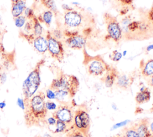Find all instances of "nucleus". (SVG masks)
Returning a JSON list of instances; mask_svg holds the SVG:
<instances>
[{"instance_id": "nucleus-1", "label": "nucleus", "mask_w": 153, "mask_h": 137, "mask_svg": "<svg viewBox=\"0 0 153 137\" xmlns=\"http://www.w3.org/2000/svg\"><path fill=\"white\" fill-rule=\"evenodd\" d=\"M45 94L37 92L30 99L25 102V121L27 127L42 126L47 123V109L45 105Z\"/></svg>"}, {"instance_id": "nucleus-2", "label": "nucleus", "mask_w": 153, "mask_h": 137, "mask_svg": "<svg viewBox=\"0 0 153 137\" xmlns=\"http://www.w3.org/2000/svg\"><path fill=\"white\" fill-rule=\"evenodd\" d=\"M44 62V59L39 60L24 81L23 83L24 102L27 101L37 92L41 84L40 69Z\"/></svg>"}, {"instance_id": "nucleus-3", "label": "nucleus", "mask_w": 153, "mask_h": 137, "mask_svg": "<svg viewBox=\"0 0 153 137\" xmlns=\"http://www.w3.org/2000/svg\"><path fill=\"white\" fill-rule=\"evenodd\" d=\"M79 87L78 80L73 75L61 74L57 78L54 79L50 85V89L53 91L63 90L68 92L71 97L76 94Z\"/></svg>"}, {"instance_id": "nucleus-4", "label": "nucleus", "mask_w": 153, "mask_h": 137, "mask_svg": "<svg viewBox=\"0 0 153 137\" xmlns=\"http://www.w3.org/2000/svg\"><path fill=\"white\" fill-rule=\"evenodd\" d=\"M72 127L80 131L86 137L88 136L90 120L89 114L86 110L82 108H79L74 112Z\"/></svg>"}, {"instance_id": "nucleus-5", "label": "nucleus", "mask_w": 153, "mask_h": 137, "mask_svg": "<svg viewBox=\"0 0 153 137\" xmlns=\"http://www.w3.org/2000/svg\"><path fill=\"white\" fill-rule=\"evenodd\" d=\"M52 116L56 120L65 123L68 127V129H70L73 126L74 111L68 103L59 105L56 111L53 113Z\"/></svg>"}, {"instance_id": "nucleus-6", "label": "nucleus", "mask_w": 153, "mask_h": 137, "mask_svg": "<svg viewBox=\"0 0 153 137\" xmlns=\"http://www.w3.org/2000/svg\"><path fill=\"white\" fill-rule=\"evenodd\" d=\"M46 38L48 41V51L50 55L59 62H62L64 57V49L60 40L54 38L50 32H47Z\"/></svg>"}, {"instance_id": "nucleus-7", "label": "nucleus", "mask_w": 153, "mask_h": 137, "mask_svg": "<svg viewBox=\"0 0 153 137\" xmlns=\"http://www.w3.org/2000/svg\"><path fill=\"white\" fill-rule=\"evenodd\" d=\"M108 36L115 41H118L122 36L121 29L117 21L113 17L108 19L107 22Z\"/></svg>"}, {"instance_id": "nucleus-8", "label": "nucleus", "mask_w": 153, "mask_h": 137, "mask_svg": "<svg viewBox=\"0 0 153 137\" xmlns=\"http://www.w3.org/2000/svg\"><path fill=\"white\" fill-rule=\"evenodd\" d=\"M65 24L71 28H76L80 25L82 22L81 14L74 10L67 11L64 16Z\"/></svg>"}, {"instance_id": "nucleus-9", "label": "nucleus", "mask_w": 153, "mask_h": 137, "mask_svg": "<svg viewBox=\"0 0 153 137\" xmlns=\"http://www.w3.org/2000/svg\"><path fill=\"white\" fill-rule=\"evenodd\" d=\"M106 69L107 66L103 60L98 59H93L88 65L89 74L95 76L102 75Z\"/></svg>"}, {"instance_id": "nucleus-10", "label": "nucleus", "mask_w": 153, "mask_h": 137, "mask_svg": "<svg viewBox=\"0 0 153 137\" xmlns=\"http://www.w3.org/2000/svg\"><path fill=\"white\" fill-rule=\"evenodd\" d=\"M31 43L35 50L39 53L44 54L48 50V41L45 36L41 35L34 37Z\"/></svg>"}, {"instance_id": "nucleus-11", "label": "nucleus", "mask_w": 153, "mask_h": 137, "mask_svg": "<svg viewBox=\"0 0 153 137\" xmlns=\"http://www.w3.org/2000/svg\"><path fill=\"white\" fill-rule=\"evenodd\" d=\"M86 42L85 38L81 35H73L69 36L66 40L67 45L74 49H80L82 48Z\"/></svg>"}, {"instance_id": "nucleus-12", "label": "nucleus", "mask_w": 153, "mask_h": 137, "mask_svg": "<svg viewBox=\"0 0 153 137\" xmlns=\"http://www.w3.org/2000/svg\"><path fill=\"white\" fill-rule=\"evenodd\" d=\"M136 130L139 137H152L149 129V120L147 118H144L136 124Z\"/></svg>"}, {"instance_id": "nucleus-13", "label": "nucleus", "mask_w": 153, "mask_h": 137, "mask_svg": "<svg viewBox=\"0 0 153 137\" xmlns=\"http://www.w3.org/2000/svg\"><path fill=\"white\" fill-rule=\"evenodd\" d=\"M26 8V0H20L12 4L11 14L14 18L23 15L24 10Z\"/></svg>"}, {"instance_id": "nucleus-14", "label": "nucleus", "mask_w": 153, "mask_h": 137, "mask_svg": "<svg viewBox=\"0 0 153 137\" xmlns=\"http://www.w3.org/2000/svg\"><path fill=\"white\" fill-rule=\"evenodd\" d=\"M151 99V92L147 89L142 87L140 92H138L136 96L135 99L137 103H143L148 102Z\"/></svg>"}, {"instance_id": "nucleus-15", "label": "nucleus", "mask_w": 153, "mask_h": 137, "mask_svg": "<svg viewBox=\"0 0 153 137\" xmlns=\"http://www.w3.org/2000/svg\"><path fill=\"white\" fill-rule=\"evenodd\" d=\"M55 96L58 102L61 103V104L68 103V102L71 98H72L69 94V93L66 90H57L54 91Z\"/></svg>"}, {"instance_id": "nucleus-16", "label": "nucleus", "mask_w": 153, "mask_h": 137, "mask_svg": "<svg viewBox=\"0 0 153 137\" xmlns=\"http://www.w3.org/2000/svg\"><path fill=\"white\" fill-rule=\"evenodd\" d=\"M53 17V13L50 10H46L44 11L37 18L40 22H43L46 26H50Z\"/></svg>"}, {"instance_id": "nucleus-17", "label": "nucleus", "mask_w": 153, "mask_h": 137, "mask_svg": "<svg viewBox=\"0 0 153 137\" xmlns=\"http://www.w3.org/2000/svg\"><path fill=\"white\" fill-rule=\"evenodd\" d=\"M32 20H33V31H32L33 35L35 37L42 35L44 29L39 20L38 19V18L36 16H35L32 19Z\"/></svg>"}, {"instance_id": "nucleus-18", "label": "nucleus", "mask_w": 153, "mask_h": 137, "mask_svg": "<svg viewBox=\"0 0 153 137\" xmlns=\"http://www.w3.org/2000/svg\"><path fill=\"white\" fill-rule=\"evenodd\" d=\"M130 83V80L128 77H127L125 75H120L117 77V84L118 87L122 89H127Z\"/></svg>"}, {"instance_id": "nucleus-19", "label": "nucleus", "mask_w": 153, "mask_h": 137, "mask_svg": "<svg viewBox=\"0 0 153 137\" xmlns=\"http://www.w3.org/2000/svg\"><path fill=\"white\" fill-rule=\"evenodd\" d=\"M142 74L145 77H148L153 75V59H150L145 63Z\"/></svg>"}, {"instance_id": "nucleus-20", "label": "nucleus", "mask_w": 153, "mask_h": 137, "mask_svg": "<svg viewBox=\"0 0 153 137\" xmlns=\"http://www.w3.org/2000/svg\"><path fill=\"white\" fill-rule=\"evenodd\" d=\"M116 77L117 74L114 71H112L109 74H108L105 78V84L106 87H111L113 85Z\"/></svg>"}, {"instance_id": "nucleus-21", "label": "nucleus", "mask_w": 153, "mask_h": 137, "mask_svg": "<svg viewBox=\"0 0 153 137\" xmlns=\"http://www.w3.org/2000/svg\"><path fill=\"white\" fill-rule=\"evenodd\" d=\"M55 126H56V127L54 129V131L53 132V133H55L64 132L66 131L67 129H68V127L67 124L59 120H57Z\"/></svg>"}, {"instance_id": "nucleus-22", "label": "nucleus", "mask_w": 153, "mask_h": 137, "mask_svg": "<svg viewBox=\"0 0 153 137\" xmlns=\"http://www.w3.org/2000/svg\"><path fill=\"white\" fill-rule=\"evenodd\" d=\"M41 2L48 10L51 11L53 13L57 11V7L54 0H41Z\"/></svg>"}, {"instance_id": "nucleus-23", "label": "nucleus", "mask_w": 153, "mask_h": 137, "mask_svg": "<svg viewBox=\"0 0 153 137\" xmlns=\"http://www.w3.org/2000/svg\"><path fill=\"white\" fill-rule=\"evenodd\" d=\"M14 25L18 28H23L27 20L26 17L23 14L21 15L20 16H18L16 18H14Z\"/></svg>"}, {"instance_id": "nucleus-24", "label": "nucleus", "mask_w": 153, "mask_h": 137, "mask_svg": "<svg viewBox=\"0 0 153 137\" xmlns=\"http://www.w3.org/2000/svg\"><path fill=\"white\" fill-rule=\"evenodd\" d=\"M125 129L124 134L126 137H139L136 130V124L133 126Z\"/></svg>"}, {"instance_id": "nucleus-25", "label": "nucleus", "mask_w": 153, "mask_h": 137, "mask_svg": "<svg viewBox=\"0 0 153 137\" xmlns=\"http://www.w3.org/2000/svg\"><path fill=\"white\" fill-rule=\"evenodd\" d=\"M65 137H86L82 133L72 127L66 133Z\"/></svg>"}, {"instance_id": "nucleus-26", "label": "nucleus", "mask_w": 153, "mask_h": 137, "mask_svg": "<svg viewBox=\"0 0 153 137\" xmlns=\"http://www.w3.org/2000/svg\"><path fill=\"white\" fill-rule=\"evenodd\" d=\"M23 14L26 17L27 20L32 19L35 16L34 14L33 10L30 7H27L24 10Z\"/></svg>"}, {"instance_id": "nucleus-27", "label": "nucleus", "mask_w": 153, "mask_h": 137, "mask_svg": "<svg viewBox=\"0 0 153 137\" xmlns=\"http://www.w3.org/2000/svg\"><path fill=\"white\" fill-rule=\"evenodd\" d=\"M122 56L123 55L120 52L117 50H114L112 52L111 54L110 55V58L114 62H118L121 59Z\"/></svg>"}, {"instance_id": "nucleus-28", "label": "nucleus", "mask_w": 153, "mask_h": 137, "mask_svg": "<svg viewBox=\"0 0 153 137\" xmlns=\"http://www.w3.org/2000/svg\"><path fill=\"white\" fill-rule=\"evenodd\" d=\"M45 105L46 109L48 110H56L57 108V106L54 102L53 101H51L50 100L47 101L45 102Z\"/></svg>"}, {"instance_id": "nucleus-29", "label": "nucleus", "mask_w": 153, "mask_h": 137, "mask_svg": "<svg viewBox=\"0 0 153 137\" xmlns=\"http://www.w3.org/2000/svg\"><path fill=\"white\" fill-rule=\"evenodd\" d=\"M51 35H52L54 38H55L56 39H58V40H60V39L62 38V32H61L60 30H59V29H55V30H54V31L52 32V33H51Z\"/></svg>"}, {"instance_id": "nucleus-30", "label": "nucleus", "mask_w": 153, "mask_h": 137, "mask_svg": "<svg viewBox=\"0 0 153 137\" xmlns=\"http://www.w3.org/2000/svg\"><path fill=\"white\" fill-rule=\"evenodd\" d=\"M45 96L49 99H54L56 98L55 96V93L54 91H53V90L48 89L46 90V94H45Z\"/></svg>"}, {"instance_id": "nucleus-31", "label": "nucleus", "mask_w": 153, "mask_h": 137, "mask_svg": "<svg viewBox=\"0 0 153 137\" xmlns=\"http://www.w3.org/2000/svg\"><path fill=\"white\" fill-rule=\"evenodd\" d=\"M129 121H130L129 120H124V121H121V122L115 124L112 127V129H113L112 130H114V129H117V128H118V127H122V126H124V125L127 124Z\"/></svg>"}, {"instance_id": "nucleus-32", "label": "nucleus", "mask_w": 153, "mask_h": 137, "mask_svg": "<svg viewBox=\"0 0 153 137\" xmlns=\"http://www.w3.org/2000/svg\"><path fill=\"white\" fill-rule=\"evenodd\" d=\"M56 121H57V120L52 116V117H50L47 119V123H48L49 126H55V124L56 123Z\"/></svg>"}, {"instance_id": "nucleus-33", "label": "nucleus", "mask_w": 153, "mask_h": 137, "mask_svg": "<svg viewBox=\"0 0 153 137\" xmlns=\"http://www.w3.org/2000/svg\"><path fill=\"white\" fill-rule=\"evenodd\" d=\"M17 104L19 106V107H20L22 109H25V102L24 100L20 98H18L17 99Z\"/></svg>"}, {"instance_id": "nucleus-34", "label": "nucleus", "mask_w": 153, "mask_h": 137, "mask_svg": "<svg viewBox=\"0 0 153 137\" xmlns=\"http://www.w3.org/2000/svg\"><path fill=\"white\" fill-rule=\"evenodd\" d=\"M7 79V75L4 72H2V75H1V84H3Z\"/></svg>"}, {"instance_id": "nucleus-35", "label": "nucleus", "mask_w": 153, "mask_h": 137, "mask_svg": "<svg viewBox=\"0 0 153 137\" xmlns=\"http://www.w3.org/2000/svg\"><path fill=\"white\" fill-rule=\"evenodd\" d=\"M122 3L126 4H129L132 2V0H120Z\"/></svg>"}, {"instance_id": "nucleus-36", "label": "nucleus", "mask_w": 153, "mask_h": 137, "mask_svg": "<svg viewBox=\"0 0 153 137\" xmlns=\"http://www.w3.org/2000/svg\"><path fill=\"white\" fill-rule=\"evenodd\" d=\"M153 50V44H151V45H148V46L146 47V50H147L148 51H151V50Z\"/></svg>"}, {"instance_id": "nucleus-37", "label": "nucleus", "mask_w": 153, "mask_h": 137, "mask_svg": "<svg viewBox=\"0 0 153 137\" xmlns=\"http://www.w3.org/2000/svg\"><path fill=\"white\" fill-rule=\"evenodd\" d=\"M149 129H150V131H151V133L152 135V137H153V121L151 123V124H150L149 126Z\"/></svg>"}, {"instance_id": "nucleus-38", "label": "nucleus", "mask_w": 153, "mask_h": 137, "mask_svg": "<svg viewBox=\"0 0 153 137\" xmlns=\"http://www.w3.org/2000/svg\"><path fill=\"white\" fill-rule=\"evenodd\" d=\"M5 106V102H0V108L3 109Z\"/></svg>"}, {"instance_id": "nucleus-39", "label": "nucleus", "mask_w": 153, "mask_h": 137, "mask_svg": "<svg viewBox=\"0 0 153 137\" xmlns=\"http://www.w3.org/2000/svg\"><path fill=\"white\" fill-rule=\"evenodd\" d=\"M150 19H151V20L152 23H153V9L151 11V13H150Z\"/></svg>"}, {"instance_id": "nucleus-40", "label": "nucleus", "mask_w": 153, "mask_h": 137, "mask_svg": "<svg viewBox=\"0 0 153 137\" xmlns=\"http://www.w3.org/2000/svg\"><path fill=\"white\" fill-rule=\"evenodd\" d=\"M3 49H4V48H3V46H2L1 41V39H0V52H1Z\"/></svg>"}, {"instance_id": "nucleus-41", "label": "nucleus", "mask_w": 153, "mask_h": 137, "mask_svg": "<svg viewBox=\"0 0 153 137\" xmlns=\"http://www.w3.org/2000/svg\"><path fill=\"white\" fill-rule=\"evenodd\" d=\"M43 137H52L51 135H50L49 134H47V133H45Z\"/></svg>"}, {"instance_id": "nucleus-42", "label": "nucleus", "mask_w": 153, "mask_h": 137, "mask_svg": "<svg viewBox=\"0 0 153 137\" xmlns=\"http://www.w3.org/2000/svg\"><path fill=\"white\" fill-rule=\"evenodd\" d=\"M151 84L153 87V75L152 76V77L151 78Z\"/></svg>"}, {"instance_id": "nucleus-43", "label": "nucleus", "mask_w": 153, "mask_h": 137, "mask_svg": "<svg viewBox=\"0 0 153 137\" xmlns=\"http://www.w3.org/2000/svg\"><path fill=\"white\" fill-rule=\"evenodd\" d=\"M11 1L12 4H13V3H15V2H17V1H20V0H11Z\"/></svg>"}, {"instance_id": "nucleus-44", "label": "nucleus", "mask_w": 153, "mask_h": 137, "mask_svg": "<svg viewBox=\"0 0 153 137\" xmlns=\"http://www.w3.org/2000/svg\"><path fill=\"white\" fill-rule=\"evenodd\" d=\"M126 53H127V51L124 50V51H123V53L122 54V55H123V56H126Z\"/></svg>"}, {"instance_id": "nucleus-45", "label": "nucleus", "mask_w": 153, "mask_h": 137, "mask_svg": "<svg viewBox=\"0 0 153 137\" xmlns=\"http://www.w3.org/2000/svg\"><path fill=\"white\" fill-rule=\"evenodd\" d=\"M112 108H114V110H116V109H117V108H116V107H115V105L114 104H112Z\"/></svg>"}, {"instance_id": "nucleus-46", "label": "nucleus", "mask_w": 153, "mask_h": 137, "mask_svg": "<svg viewBox=\"0 0 153 137\" xmlns=\"http://www.w3.org/2000/svg\"><path fill=\"white\" fill-rule=\"evenodd\" d=\"M1 75H2V72H0V84H1Z\"/></svg>"}, {"instance_id": "nucleus-47", "label": "nucleus", "mask_w": 153, "mask_h": 137, "mask_svg": "<svg viewBox=\"0 0 153 137\" xmlns=\"http://www.w3.org/2000/svg\"><path fill=\"white\" fill-rule=\"evenodd\" d=\"M35 137H41V136H39V135H38V136H36Z\"/></svg>"}, {"instance_id": "nucleus-48", "label": "nucleus", "mask_w": 153, "mask_h": 137, "mask_svg": "<svg viewBox=\"0 0 153 137\" xmlns=\"http://www.w3.org/2000/svg\"><path fill=\"white\" fill-rule=\"evenodd\" d=\"M1 20V16H0V21Z\"/></svg>"}]
</instances>
